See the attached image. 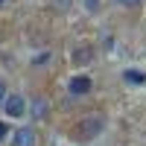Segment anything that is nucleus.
Here are the masks:
<instances>
[{"instance_id": "obj_11", "label": "nucleus", "mask_w": 146, "mask_h": 146, "mask_svg": "<svg viewBox=\"0 0 146 146\" xmlns=\"http://www.w3.org/2000/svg\"><path fill=\"white\" fill-rule=\"evenodd\" d=\"M6 137V123H0V140Z\"/></svg>"}, {"instance_id": "obj_10", "label": "nucleus", "mask_w": 146, "mask_h": 146, "mask_svg": "<svg viewBox=\"0 0 146 146\" xmlns=\"http://www.w3.org/2000/svg\"><path fill=\"white\" fill-rule=\"evenodd\" d=\"M3 100H6V85L0 82V102H3Z\"/></svg>"}, {"instance_id": "obj_2", "label": "nucleus", "mask_w": 146, "mask_h": 146, "mask_svg": "<svg viewBox=\"0 0 146 146\" xmlns=\"http://www.w3.org/2000/svg\"><path fill=\"white\" fill-rule=\"evenodd\" d=\"M3 108H6L9 117H23V111H27V102H23V96L12 94V96H6V100H3Z\"/></svg>"}, {"instance_id": "obj_5", "label": "nucleus", "mask_w": 146, "mask_h": 146, "mask_svg": "<svg viewBox=\"0 0 146 146\" xmlns=\"http://www.w3.org/2000/svg\"><path fill=\"white\" fill-rule=\"evenodd\" d=\"M123 76H126V82H131V85H143V82H146V73H143V70H135V67H129Z\"/></svg>"}, {"instance_id": "obj_6", "label": "nucleus", "mask_w": 146, "mask_h": 146, "mask_svg": "<svg viewBox=\"0 0 146 146\" xmlns=\"http://www.w3.org/2000/svg\"><path fill=\"white\" fill-rule=\"evenodd\" d=\"M32 114L41 120V117L47 114V100H41V96H38V100H35V105H32Z\"/></svg>"}, {"instance_id": "obj_7", "label": "nucleus", "mask_w": 146, "mask_h": 146, "mask_svg": "<svg viewBox=\"0 0 146 146\" xmlns=\"http://www.w3.org/2000/svg\"><path fill=\"white\" fill-rule=\"evenodd\" d=\"M70 3H73V0H50V6H53L56 12H67V9H70Z\"/></svg>"}, {"instance_id": "obj_3", "label": "nucleus", "mask_w": 146, "mask_h": 146, "mask_svg": "<svg viewBox=\"0 0 146 146\" xmlns=\"http://www.w3.org/2000/svg\"><path fill=\"white\" fill-rule=\"evenodd\" d=\"M38 143V135H35V129H18L15 137H12V146H35Z\"/></svg>"}, {"instance_id": "obj_4", "label": "nucleus", "mask_w": 146, "mask_h": 146, "mask_svg": "<svg viewBox=\"0 0 146 146\" xmlns=\"http://www.w3.org/2000/svg\"><path fill=\"white\" fill-rule=\"evenodd\" d=\"M67 91L73 96H85V94L91 91V76H73L70 85H67Z\"/></svg>"}, {"instance_id": "obj_1", "label": "nucleus", "mask_w": 146, "mask_h": 146, "mask_svg": "<svg viewBox=\"0 0 146 146\" xmlns=\"http://www.w3.org/2000/svg\"><path fill=\"white\" fill-rule=\"evenodd\" d=\"M100 131H102V117H85V120H82V126H79V135H82L85 140L96 137Z\"/></svg>"}, {"instance_id": "obj_12", "label": "nucleus", "mask_w": 146, "mask_h": 146, "mask_svg": "<svg viewBox=\"0 0 146 146\" xmlns=\"http://www.w3.org/2000/svg\"><path fill=\"white\" fill-rule=\"evenodd\" d=\"M0 3H3V0H0Z\"/></svg>"}, {"instance_id": "obj_9", "label": "nucleus", "mask_w": 146, "mask_h": 146, "mask_svg": "<svg viewBox=\"0 0 146 146\" xmlns=\"http://www.w3.org/2000/svg\"><path fill=\"white\" fill-rule=\"evenodd\" d=\"M85 6H88L91 12H96V9H100V0H85Z\"/></svg>"}, {"instance_id": "obj_8", "label": "nucleus", "mask_w": 146, "mask_h": 146, "mask_svg": "<svg viewBox=\"0 0 146 146\" xmlns=\"http://www.w3.org/2000/svg\"><path fill=\"white\" fill-rule=\"evenodd\" d=\"M120 6H126V9H137V6H143V0H117Z\"/></svg>"}]
</instances>
